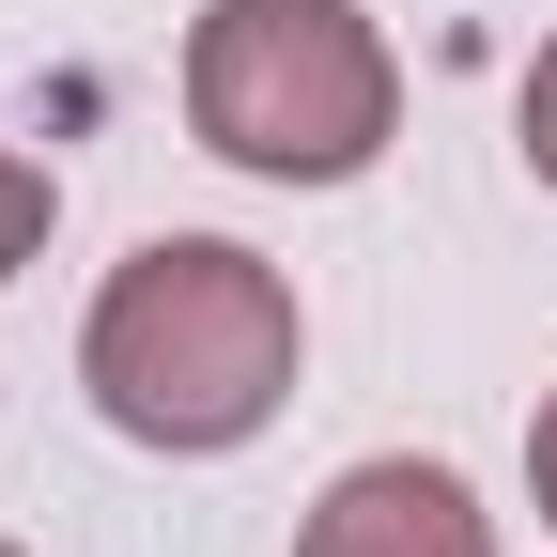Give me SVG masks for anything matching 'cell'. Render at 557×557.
I'll return each instance as SVG.
<instances>
[{"instance_id": "6da1fadb", "label": "cell", "mask_w": 557, "mask_h": 557, "mask_svg": "<svg viewBox=\"0 0 557 557\" xmlns=\"http://www.w3.org/2000/svg\"><path fill=\"white\" fill-rule=\"evenodd\" d=\"M78 387L139 449H248L295 403V295H278V263H248L218 233H171V248L109 263V295L78 325Z\"/></svg>"}, {"instance_id": "7a4b0ae2", "label": "cell", "mask_w": 557, "mask_h": 557, "mask_svg": "<svg viewBox=\"0 0 557 557\" xmlns=\"http://www.w3.org/2000/svg\"><path fill=\"white\" fill-rule=\"evenodd\" d=\"M186 124L263 186H357L403 124L387 32L357 0H218L186 32Z\"/></svg>"}, {"instance_id": "3957f363", "label": "cell", "mask_w": 557, "mask_h": 557, "mask_svg": "<svg viewBox=\"0 0 557 557\" xmlns=\"http://www.w3.org/2000/svg\"><path fill=\"white\" fill-rule=\"evenodd\" d=\"M295 557H496V527L449 465H357V480H325Z\"/></svg>"}, {"instance_id": "277c9868", "label": "cell", "mask_w": 557, "mask_h": 557, "mask_svg": "<svg viewBox=\"0 0 557 557\" xmlns=\"http://www.w3.org/2000/svg\"><path fill=\"white\" fill-rule=\"evenodd\" d=\"M32 248H47V171L16 156V139H0V278H16Z\"/></svg>"}, {"instance_id": "5b68a950", "label": "cell", "mask_w": 557, "mask_h": 557, "mask_svg": "<svg viewBox=\"0 0 557 557\" xmlns=\"http://www.w3.org/2000/svg\"><path fill=\"white\" fill-rule=\"evenodd\" d=\"M527 171H542V186H557V47H542V62H527Z\"/></svg>"}, {"instance_id": "8992f818", "label": "cell", "mask_w": 557, "mask_h": 557, "mask_svg": "<svg viewBox=\"0 0 557 557\" xmlns=\"http://www.w3.org/2000/svg\"><path fill=\"white\" fill-rule=\"evenodd\" d=\"M527 480H542V527H557V403L527 418Z\"/></svg>"}, {"instance_id": "52a82bcc", "label": "cell", "mask_w": 557, "mask_h": 557, "mask_svg": "<svg viewBox=\"0 0 557 557\" xmlns=\"http://www.w3.org/2000/svg\"><path fill=\"white\" fill-rule=\"evenodd\" d=\"M0 557H16V542H0Z\"/></svg>"}]
</instances>
